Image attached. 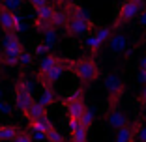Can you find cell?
<instances>
[{"label": "cell", "instance_id": "obj_29", "mask_svg": "<svg viewBox=\"0 0 146 142\" xmlns=\"http://www.w3.org/2000/svg\"><path fill=\"white\" fill-rule=\"evenodd\" d=\"M30 135H32V140H36V142H45L47 140V135L39 133V131H30Z\"/></svg>", "mask_w": 146, "mask_h": 142}, {"label": "cell", "instance_id": "obj_18", "mask_svg": "<svg viewBox=\"0 0 146 142\" xmlns=\"http://www.w3.org/2000/svg\"><path fill=\"white\" fill-rule=\"evenodd\" d=\"M19 127L11 124H2L0 125V142H13L15 137L19 135Z\"/></svg>", "mask_w": 146, "mask_h": 142}, {"label": "cell", "instance_id": "obj_2", "mask_svg": "<svg viewBox=\"0 0 146 142\" xmlns=\"http://www.w3.org/2000/svg\"><path fill=\"white\" fill-rule=\"evenodd\" d=\"M69 71H71L82 84H92L99 79L101 71H99V65L96 62L94 56H82L79 60H69Z\"/></svg>", "mask_w": 146, "mask_h": 142}, {"label": "cell", "instance_id": "obj_34", "mask_svg": "<svg viewBox=\"0 0 146 142\" xmlns=\"http://www.w3.org/2000/svg\"><path fill=\"white\" fill-rule=\"evenodd\" d=\"M2 65H4V62H2V58H0V71H2Z\"/></svg>", "mask_w": 146, "mask_h": 142}, {"label": "cell", "instance_id": "obj_1", "mask_svg": "<svg viewBox=\"0 0 146 142\" xmlns=\"http://www.w3.org/2000/svg\"><path fill=\"white\" fill-rule=\"evenodd\" d=\"M64 11H66L64 32L68 38H82V36H88L98 30L96 22L90 19L88 11L81 4L68 6V8H64Z\"/></svg>", "mask_w": 146, "mask_h": 142}, {"label": "cell", "instance_id": "obj_27", "mask_svg": "<svg viewBox=\"0 0 146 142\" xmlns=\"http://www.w3.org/2000/svg\"><path fill=\"white\" fill-rule=\"evenodd\" d=\"M32 60H34V56H32L30 52H26V51H25V52L21 54V60H19V64L26 67V65H30V64H32Z\"/></svg>", "mask_w": 146, "mask_h": 142}, {"label": "cell", "instance_id": "obj_31", "mask_svg": "<svg viewBox=\"0 0 146 142\" xmlns=\"http://www.w3.org/2000/svg\"><path fill=\"white\" fill-rule=\"evenodd\" d=\"M139 103H141L142 107H146V84H144V88H142L141 95H139Z\"/></svg>", "mask_w": 146, "mask_h": 142}, {"label": "cell", "instance_id": "obj_30", "mask_svg": "<svg viewBox=\"0 0 146 142\" xmlns=\"http://www.w3.org/2000/svg\"><path fill=\"white\" fill-rule=\"evenodd\" d=\"M43 43L47 45L49 49H52V45H54V32H49V34H45V41Z\"/></svg>", "mask_w": 146, "mask_h": 142}, {"label": "cell", "instance_id": "obj_4", "mask_svg": "<svg viewBox=\"0 0 146 142\" xmlns=\"http://www.w3.org/2000/svg\"><path fill=\"white\" fill-rule=\"evenodd\" d=\"M2 52H0V58L4 62V65H19V60H21V54L25 52V47H23L21 39H19V34H4V39H2Z\"/></svg>", "mask_w": 146, "mask_h": 142}, {"label": "cell", "instance_id": "obj_12", "mask_svg": "<svg viewBox=\"0 0 146 142\" xmlns=\"http://www.w3.org/2000/svg\"><path fill=\"white\" fill-rule=\"evenodd\" d=\"M105 120H107V124L111 125L112 129H122V127H125V125H129V120L127 116H125L124 112L120 110V108H111V110H107V116H105Z\"/></svg>", "mask_w": 146, "mask_h": 142}, {"label": "cell", "instance_id": "obj_24", "mask_svg": "<svg viewBox=\"0 0 146 142\" xmlns=\"http://www.w3.org/2000/svg\"><path fill=\"white\" fill-rule=\"evenodd\" d=\"M49 52H51V49H49L47 45H45V43H39V45H36L34 56H47Z\"/></svg>", "mask_w": 146, "mask_h": 142}, {"label": "cell", "instance_id": "obj_20", "mask_svg": "<svg viewBox=\"0 0 146 142\" xmlns=\"http://www.w3.org/2000/svg\"><path fill=\"white\" fill-rule=\"evenodd\" d=\"M109 41H111V51L112 52H116V54H118V52L124 51V47H125V38L122 34H112Z\"/></svg>", "mask_w": 146, "mask_h": 142}, {"label": "cell", "instance_id": "obj_28", "mask_svg": "<svg viewBox=\"0 0 146 142\" xmlns=\"http://www.w3.org/2000/svg\"><path fill=\"white\" fill-rule=\"evenodd\" d=\"M137 140L146 142V124H141V127H139V131H137Z\"/></svg>", "mask_w": 146, "mask_h": 142}, {"label": "cell", "instance_id": "obj_22", "mask_svg": "<svg viewBox=\"0 0 146 142\" xmlns=\"http://www.w3.org/2000/svg\"><path fill=\"white\" fill-rule=\"evenodd\" d=\"M47 142H64V137H62V133L54 127L52 131L47 133Z\"/></svg>", "mask_w": 146, "mask_h": 142}, {"label": "cell", "instance_id": "obj_21", "mask_svg": "<svg viewBox=\"0 0 146 142\" xmlns=\"http://www.w3.org/2000/svg\"><path fill=\"white\" fill-rule=\"evenodd\" d=\"M96 118H98V110H96L94 107H88V108H86V112H84V116L81 118V124L88 129V127L96 122Z\"/></svg>", "mask_w": 146, "mask_h": 142}, {"label": "cell", "instance_id": "obj_26", "mask_svg": "<svg viewBox=\"0 0 146 142\" xmlns=\"http://www.w3.org/2000/svg\"><path fill=\"white\" fill-rule=\"evenodd\" d=\"M13 142H34L32 140V135L26 133V131H19V135L15 137V140Z\"/></svg>", "mask_w": 146, "mask_h": 142}, {"label": "cell", "instance_id": "obj_8", "mask_svg": "<svg viewBox=\"0 0 146 142\" xmlns=\"http://www.w3.org/2000/svg\"><path fill=\"white\" fill-rule=\"evenodd\" d=\"M112 34H114V32H112L111 26H101V28H98L96 32H92V34L86 36L84 47L88 49L90 56H96V54H98V52L101 51V47L105 45V41H109V39H111Z\"/></svg>", "mask_w": 146, "mask_h": 142}, {"label": "cell", "instance_id": "obj_11", "mask_svg": "<svg viewBox=\"0 0 146 142\" xmlns=\"http://www.w3.org/2000/svg\"><path fill=\"white\" fill-rule=\"evenodd\" d=\"M68 67H69V58H64V60L58 65H54L51 71H47V73H38L39 84H41V86H52L54 82H58L62 79V75L68 71Z\"/></svg>", "mask_w": 146, "mask_h": 142}, {"label": "cell", "instance_id": "obj_23", "mask_svg": "<svg viewBox=\"0 0 146 142\" xmlns=\"http://www.w3.org/2000/svg\"><path fill=\"white\" fill-rule=\"evenodd\" d=\"M0 2H2L8 9H11L13 13L17 11V9L21 8V4H23V0H0Z\"/></svg>", "mask_w": 146, "mask_h": 142}, {"label": "cell", "instance_id": "obj_33", "mask_svg": "<svg viewBox=\"0 0 146 142\" xmlns=\"http://www.w3.org/2000/svg\"><path fill=\"white\" fill-rule=\"evenodd\" d=\"M139 21H141L142 26H146V9H142V13L139 15Z\"/></svg>", "mask_w": 146, "mask_h": 142}, {"label": "cell", "instance_id": "obj_3", "mask_svg": "<svg viewBox=\"0 0 146 142\" xmlns=\"http://www.w3.org/2000/svg\"><path fill=\"white\" fill-rule=\"evenodd\" d=\"M142 6H144V0H124L120 6H118V11H116L114 22H112V32L120 30L122 26H125L127 22H131L133 19H137L142 13Z\"/></svg>", "mask_w": 146, "mask_h": 142}, {"label": "cell", "instance_id": "obj_14", "mask_svg": "<svg viewBox=\"0 0 146 142\" xmlns=\"http://www.w3.org/2000/svg\"><path fill=\"white\" fill-rule=\"evenodd\" d=\"M69 133H71V140L73 142H86V127L81 124V120H69Z\"/></svg>", "mask_w": 146, "mask_h": 142}, {"label": "cell", "instance_id": "obj_25", "mask_svg": "<svg viewBox=\"0 0 146 142\" xmlns=\"http://www.w3.org/2000/svg\"><path fill=\"white\" fill-rule=\"evenodd\" d=\"M25 2H28V4L32 6V9H34V11H38V9L45 8V6L49 4L47 0H25Z\"/></svg>", "mask_w": 146, "mask_h": 142}, {"label": "cell", "instance_id": "obj_17", "mask_svg": "<svg viewBox=\"0 0 146 142\" xmlns=\"http://www.w3.org/2000/svg\"><path fill=\"white\" fill-rule=\"evenodd\" d=\"M54 129V125H52V120L49 118V114L41 120H36V122H28V131H39V133H45L47 135L49 131Z\"/></svg>", "mask_w": 146, "mask_h": 142}, {"label": "cell", "instance_id": "obj_13", "mask_svg": "<svg viewBox=\"0 0 146 142\" xmlns=\"http://www.w3.org/2000/svg\"><path fill=\"white\" fill-rule=\"evenodd\" d=\"M139 127H141V124H139V122H133L131 125H125V127L118 129V131H116L114 142H135Z\"/></svg>", "mask_w": 146, "mask_h": 142}, {"label": "cell", "instance_id": "obj_32", "mask_svg": "<svg viewBox=\"0 0 146 142\" xmlns=\"http://www.w3.org/2000/svg\"><path fill=\"white\" fill-rule=\"evenodd\" d=\"M0 112H4V114H9V112H11V107H9L8 103H2V101H0Z\"/></svg>", "mask_w": 146, "mask_h": 142}, {"label": "cell", "instance_id": "obj_5", "mask_svg": "<svg viewBox=\"0 0 146 142\" xmlns=\"http://www.w3.org/2000/svg\"><path fill=\"white\" fill-rule=\"evenodd\" d=\"M13 103H15V108H17L19 112H23V114H25V112L32 107V103H34L30 82L26 81L25 75H19V79L15 81V86H13Z\"/></svg>", "mask_w": 146, "mask_h": 142}, {"label": "cell", "instance_id": "obj_7", "mask_svg": "<svg viewBox=\"0 0 146 142\" xmlns=\"http://www.w3.org/2000/svg\"><path fill=\"white\" fill-rule=\"evenodd\" d=\"M56 6L52 4H47L45 8L38 9L36 11V17H34V30L41 32V34H49V32H54V19H56Z\"/></svg>", "mask_w": 146, "mask_h": 142}, {"label": "cell", "instance_id": "obj_15", "mask_svg": "<svg viewBox=\"0 0 146 142\" xmlns=\"http://www.w3.org/2000/svg\"><path fill=\"white\" fill-rule=\"evenodd\" d=\"M62 60H64V56L54 54V52H49V54L43 56L41 62H39V71L38 73H47V71H51V69L54 67V65H58Z\"/></svg>", "mask_w": 146, "mask_h": 142}, {"label": "cell", "instance_id": "obj_19", "mask_svg": "<svg viewBox=\"0 0 146 142\" xmlns=\"http://www.w3.org/2000/svg\"><path fill=\"white\" fill-rule=\"evenodd\" d=\"M38 101H39V103H41L45 108H47V107H51V105L56 101V97H54V90H52V86H43V92H41V95H39V99H38Z\"/></svg>", "mask_w": 146, "mask_h": 142}, {"label": "cell", "instance_id": "obj_6", "mask_svg": "<svg viewBox=\"0 0 146 142\" xmlns=\"http://www.w3.org/2000/svg\"><path fill=\"white\" fill-rule=\"evenodd\" d=\"M62 103H64L66 110H68V116L69 120H81L84 116L86 112V101H84V92L82 88H77V90H73L71 94H68L64 99H62Z\"/></svg>", "mask_w": 146, "mask_h": 142}, {"label": "cell", "instance_id": "obj_10", "mask_svg": "<svg viewBox=\"0 0 146 142\" xmlns=\"http://www.w3.org/2000/svg\"><path fill=\"white\" fill-rule=\"evenodd\" d=\"M0 28L4 34H19L23 30L21 17L11 9H8L2 2H0Z\"/></svg>", "mask_w": 146, "mask_h": 142}, {"label": "cell", "instance_id": "obj_9", "mask_svg": "<svg viewBox=\"0 0 146 142\" xmlns=\"http://www.w3.org/2000/svg\"><path fill=\"white\" fill-rule=\"evenodd\" d=\"M105 90H107V103H109L107 110L116 108L122 94H124V82H122V79L116 73H109L105 77Z\"/></svg>", "mask_w": 146, "mask_h": 142}, {"label": "cell", "instance_id": "obj_16", "mask_svg": "<svg viewBox=\"0 0 146 142\" xmlns=\"http://www.w3.org/2000/svg\"><path fill=\"white\" fill-rule=\"evenodd\" d=\"M47 114H49L47 108L43 107L39 101H34V103H32V107L25 112V118H26L28 122H36V120H41V118H45Z\"/></svg>", "mask_w": 146, "mask_h": 142}]
</instances>
